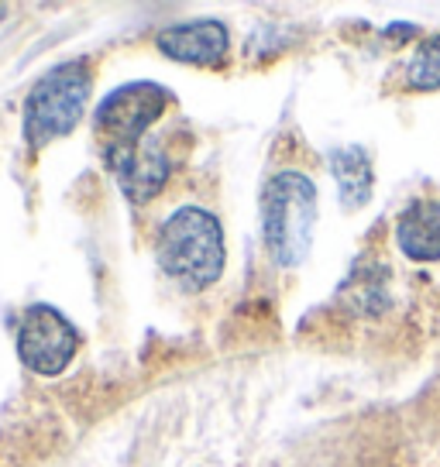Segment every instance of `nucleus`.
Instances as JSON below:
<instances>
[{"label": "nucleus", "mask_w": 440, "mask_h": 467, "mask_svg": "<svg viewBox=\"0 0 440 467\" xmlns=\"http://www.w3.org/2000/svg\"><path fill=\"white\" fill-rule=\"evenodd\" d=\"M155 45L162 56L186 62V66H220L231 48V35H227V25L217 17H200V21L162 28Z\"/></svg>", "instance_id": "obj_7"}, {"label": "nucleus", "mask_w": 440, "mask_h": 467, "mask_svg": "<svg viewBox=\"0 0 440 467\" xmlns=\"http://www.w3.org/2000/svg\"><path fill=\"white\" fill-rule=\"evenodd\" d=\"M103 155H107V165L118 175L120 192L131 203H152L165 190L169 172H173L165 151L155 145H145V141L131 148H103Z\"/></svg>", "instance_id": "obj_6"}, {"label": "nucleus", "mask_w": 440, "mask_h": 467, "mask_svg": "<svg viewBox=\"0 0 440 467\" xmlns=\"http://www.w3.org/2000/svg\"><path fill=\"white\" fill-rule=\"evenodd\" d=\"M89 100V73L83 62L56 66L31 87L25 100V138L38 148L59 141L79 124Z\"/></svg>", "instance_id": "obj_3"}, {"label": "nucleus", "mask_w": 440, "mask_h": 467, "mask_svg": "<svg viewBox=\"0 0 440 467\" xmlns=\"http://www.w3.org/2000/svg\"><path fill=\"white\" fill-rule=\"evenodd\" d=\"M396 244L410 262H440V203L416 200L396 217Z\"/></svg>", "instance_id": "obj_8"}, {"label": "nucleus", "mask_w": 440, "mask_h": 467, "mask_svg": "<svg viewBox=\"0 0 440 467\" xmlns=\"http://www.w3.org/2000/svg\"><path fill=\"white\" fill-rule=\"evenodd\" d=\"M155 258L162 272L183 289L200 292L214 285L224 272L227 251L220 220L204 206H179L162 220L155 237Z\"/></svg>", "instance_id": "obj_1"}, {"label": "nucleus", "mask_w": 440, "mask_h": 467, "mask_svg": "<svg viewBox=\"0 0 440 467\" xmlns=\"http://www.w3.org/2000/svg\"><path fill=\"white\" fill-rule=\"evenodd\" d=\"M320 196L307 172H276L262 192V234L265 248L279 268H299L313 248Z\"/></svg>", "instance_id": "obj_2"}, {"label": "nucleus", "mask_w": 440, "mask_h": 467, "mask_svg": "<svg viewBox=\"0 0 440 467\" xmlns=\"http://www.w3.org/2000/svg\"><path fill=\"white\" fill-rule=\"evenodd\" d=\"M330 172H334V182H338V200L344 210H361V206L372 200V190H375V169H372V159H368L365 148L348 145V148H334L330 151Z\"/></svg>", "instance_id": "obj_9"}, {"label": "nucleus", "mask_w": 440, "mask_h": 467, "mask_svg": "<svg viewBox=\"0 0 440 467\" xmlns=\"http://www.w3.org/2000/svg\"><path fill=\"white\" fill-rule=\"evenodd\" d=\"M385 272L382 268H354L351 278L340 285V296L351 303L361 317H379L382 309L389 306V296H385Z\"/></svg>", "instance_id": "obj_10"}, {"label": "nucleus", "mask_w": 440, "mask_h": 467, "mask_svg": "<svg viewBox=\"0 0 440 467\" xmlns=\"http://www.w3.org/2000/svg\"><path fill=\"white\" fill-rule=\"evenodd\" d=\"M406 83L413 89H440V35L426 38L406 66Z\"/></svg>", "instance_id": "obj_11"}, {"label": "nucleus", "mask_w": 440, "mask_h": 467, "mask_svg": "<svg viewBox=\"0 0 440 467\" xmlns=\"http://www.w3.org/2000/svg\"><path fill=\"white\" fill-rule=\"evenodd\" d=\"M169 103V89L152 79H134L110 89L97 107V128L103 148H131L145 141V131L155 124Z\"/></svg>", "instance_id": "obj_4"}, {"label": "nucleus", "mask_w": 440, "mask_h": 467, "mask_svg": "<svg viewBox=\"0 0 440 467\" xmlns=\"http://www.w3.org/2000/svg\"><path fill=\"white\" fill-rule=\"evenodd\" d=\"M76 348H79V334H76V327L56 306L38 303V306H31L21 317V327H17V358L35 375H45V379L62 375L69 368V361L76 358Z\"/></svg>", "instance_id": "obj_5"}]
</instances>
